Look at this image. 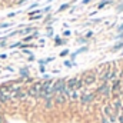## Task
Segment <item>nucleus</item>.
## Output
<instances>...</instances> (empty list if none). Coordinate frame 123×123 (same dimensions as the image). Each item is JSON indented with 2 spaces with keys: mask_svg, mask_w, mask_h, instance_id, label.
<instances>
[{
  "mask_svg": "<svg viewBox=\"0 0 123 123\" xmlns=\"http://www.w3.org/2000/svg\"><path fill=\"white\" fill-rule=\"evenodd\" d=\"M103 115H105V117L109 119V122L110 123H116L117 122V116H119V115L115 112V109H113L112 105H106V106L103 107Z\"/></svg>",
  "mask_w": 123,
  "mask_h": 123,
  "instance_id": "obj_1",
  "label": "nucleus"
},
{
  "mask_svg": "<svg viewBox=\"0 0 123 123\" xmlns=\"http://www.w3.org/2000/svg\"><path fill=\"white\" fill-rule=\"evenodd\" d=\"M64 87H66V79H57L52 85V92H53V94H59L63 92Z\"/></svg>",
  "mask_w": 123,
  "mask_h": 123,
  "instance_id": "obj_2",
  "label": "nucleus"
},
{
  "mask_svg": "<svg viewBox=\"0 0 123 123\" xmlns=\"http://www.w3.org/2000/svg\"><path fill=\"white\" fill-rule=\"evenodd\" d=\"M96 93H97L99 96H102V97H109V96L112 94L110 87H109V85H107V83H102V86H99V87H97Z\"/></svg>",
  "mask_w": 123,
  "mask_h": 123,
  "instance_id": "obj_3",
  "label": "nucleus"
},
{
  "mask_svg": "<svg viewBox=\"0 0 123 123\" xmlns=\"http://www.w3.org/2000/svg\"><path fill=\"white\" fill-rule=\"evenodd\" d=\"M69 97L64 96L63 93H59V94H55L53 96V102H55V106H66Z\"/></svg>",
  "mask_w": 123,
  "mask_h": 123,
  "instance_id": "obj_4",
  "label": "nucleus"
},
{
  "mask_svg": "<svg viewBox=\"0 0 123 123\" xmlns=\"http://www.w3.org/2000/svg\"><path fill=\"white\" fill-rule=\"evenodd\" d=\"M40 89H42V83H34L30 89L27 90V96H31V97H40Z\"/></svg>",
  "mask_w": 123,
  "mask_h": 123,
  "instance_id": "obj_5",
  "label": "nucleus"
},
{
  "mask_svg": "<svg viewBox=\"0 0 123 123\" xmlns=\"http://www.w3.org/2000/svg\"><path fill=\"white\" fill-rule=\"evenodd\" d=\"M93 99H94V93H86V92H82L80 94V103L82 105H89V103H92Z\"/></svg>",
  "mask_w": 123,
  "mask_h": 123,
  "instance_id": "obj_6",
  "label": "nucleus"
},
{
  "mask_svg": "<svg viewBox=\"0 0 123 123\" xmlns=\"http://www.w3.org/2000/svg\"><path fill=\"white\" fill-rule=\"evenodd\" d=\"M82 80H83V85H85V86H90V85H93V83L96 82V76H94L93 73H86V74L82 77Z\"/></svg>",
  "mask_w": 123,
  "mask_h": 123,
  "instance_id": "obj_7",
  "label": "nucleus"
},
{
  "mask_svg": "<svg viewBox=\"0 0 123 123\" xmlns=\"http://www.w3.org/2000/svg\"><path fill=\"white\" fill-rule=\"evenodd\" d=\"M79 80H80V77H70V79H67L66 86H67L70 90H77V83H79Z\"/></svg>",
  "mask_w": 123,
  "mask_h": 123,
  "instance_id": "obj_8",
  "label": "nucleus"
},
{
  "mask_svg": "<svg viewBox=\"0 0 123 123\" xmlns=\"http://www.w3.org/2000/svg\"><path fill=\"white\" fill-rule=\"evenodd\" d=\"M119 89H120V80L119 79H115V80H112V87H110V92L113 93V94H119Z\"/></svg>",
  "mask_w": 123,
  "mask_h": 123,
  "instance_id": "obj_9",
  "label": "nucleus"
},
{
  "mask_svg": "<svg viewBox=\"0 0 123 123\" xmlns=\"http://www.w3.org/2000/svg\"><path fill=\"white\" fill-rule=\"evenodd\" d=\"M112 106H113V109H115V112L119 115V112L122 110V107H123V105H122V100H119V99H116L113 103H112Z\"/></svg>",
  "mask_w": 123,
  "mask_h": 123,
  "instance_id": "obj_10",
  "label": "nucleus"
},
{
  "mask_svg": "<svg viewBox=\"0 0 123 123\" xmlns=\"http://www.w3.org/2000/svg\"><path fill=\"white\" fill-rule=\"evenodd\" d=\"M13 97H16V99H26L27 97V92L19 89V90H16V92L13 93Z\"/></svg>",
  "mask_w": 123,
  "mask_h": 123,
  "instance_id": "obj_11",
  "label": "nucleus"
},
{
  "mask_svg": "<svg viewBox=\"0 0 123 123\" xmlns=\"http://www.w3.org/2000/svg\"><path fill=\"white\" fill-rule=\"evenodd\" d=\"M43 106H44V109H46V110H50V109H53V107H55L53 97H52V99H44V103H43Z\"/></svg>",
  "mask_w": 123,
  "mask_h": 123,
  "instance_id": "obj_12",
  "label": "nucleus"
},
{
  "mask_svg": "<svg viewBox=\"0 0 123 123\" xmlns=\"http://www.w3.org/2000/svg\"><path fill=\"white\" fill-rule=\"evenodd\" d=\"M69 99H70L72 102L77 100V99H79V90H72V92H70V96H69Z\"/></svg>",
  "mask_w": 123,
  "mask_h": 123,
  "instance_id": "obj_13",
  "label": "nucleus"
},
{
  "mask_svg": "<svg viewBox=\"0 0 123 123\" xmlns=\"http://www.w3.org/2000/svg\"><path fill=\"white\" fill-rule=\"evenodd\" d=\"M120 49H123V42H120V43H116L115 46H113V52H116V50H120Z\"/></svg>",
  "mask_w": 123,
  "mask_h": 123,
  "instance_id": "obj_14",
  "label": "nucleus"
},
{
  "mask_svg": "<svg viewBox=\"0 0 123 123\" xmlns=\"http://www.w3.org/2000/svg\"><path fill=\"white\" fill-rule=\"evenodd\" d=\"M109 1H110V0H103V1H100V3H99V6H97V7H99V9H102V7H105Z\"/></svg>",
  "mask_w": 123,
  "mask_h": 123,
  "instance_id": "obj_15",
  "label": "nucleus"
},
{
  "mask_svg": "<svg viewBox=\"0 0 123 123\" xmlns=\"http://www.w3.org/2000/svg\"><path fill=\"white\" fill-rule=\"evenodd\" d=\"M20 74H22L23 77H26V76L29 74V70H27V69H22V70H20Z\"/></svg>",
  "mask_w": 123,
  "mask_h": 123,
  "instance_id": "obj_16",
  "label": "nucleus"
},
{
  "mask_svg": "<svg viewBox=\"0 0 123 123\" xmlns=\"http://www.w3.org/2000/svg\"><path fill=\"white\" fill-rule=\"evenodd\" d=\"M67 7H69V3H64V4H62L60 9H59V12H63V10H64V9H67Z\"/></svg>",
  "mask_w": 123,
  "mask_h": 123,
  "instance_id": "obj_17",
  "label": "nucleus"
},
{
  "mask_svg": "<svg viewBox=\"0 0 123 123\" xmlns=\"http://www.w3.org/2000/svg\"><path fill=\"white\" fill-rule=\"evenodd\" d=\"M55 43L59 46V44H63V40H60V37H56V40H55Z\"/></svg>",
  "mask_w": 123,
  "mask_h": 123,
  "instance_id": "obj_18",
  "label": "nucleus"
},
{
  "mask_svg": "<svg viewBox=\"0 0 123 123\" xmlns=\"http://www.w3.org/2000/svg\"><path fill=\"white\" fill-rule=\"evenodd\" d=\"M64 66H66V67H72V66H73V63H72V62H69V60H66V62H64Z\"/></svg>",
  "mask_w": 123,
  "mask_h": 123,
  "instance_id": "obj_19",
  "label": "nucleus"
},
{
  "mask_svg": "<svg viewBox=\"0 0 123 123\" xmlns=\"http://www.w3.org/2000/svg\"><path fill=\"white\" fill-rule=\"evenodd\" d=\"M102 123H110V122H109V119H107V117L102 116Z\"/></svg>",
  "mask_w": 123,
  "mask_h": 123,
  "instance_id": "obj_20",
  "label": "nucleus"
},
{
  "mask_svg": "<svg viewBox=\"0 0 123 123\" xmlns=\"http://www.w3.org/2000/svg\"><path fill=\"white\" fill-rule=\"evenodd\" d=\"M66 55H69V50H63L60 53V56H66Z\"/></svg>",
  "mask_w": 123,
  "mask_h": 123,
  "instance_id": "obj_21",
  "label": "nucleus"
},
{
  "mask_svg": "<svg viewBox=\"0 0 123 123\" xmlns=\"http://www.w3.org/2000/svg\"><path fill=\"white\" fill-rule=\"evenodd\" d=\"M77 43H86V39H77Z\"/></svg>",
  "mask_w": 123,
  "mask_h": 123,
  "instance_id": "obj_22",
  "label": "nucleus"
},
{
  "mask_svg": "<svg viewBox=\"0 0 123 123\" xmlns=\"http://www.w3.org/2000/svg\"><path fill=\"white\" fill-rule=\"evenodd\" d=\"M117 120H119V123H123V116L119 115V116H117Z\"/></svg>",
  "mask_w": 123,
  "mask_h": 123,
  "instance_id": "obj_23",
  "label": "nucleus"
},
{
  "mask_svg": "<svg viewBox=\"0 0 123 123\" xmlns=\"http://www.w3.org/2000/svg\"><path fill=\"white\" fill-rule=\"evenodd\" d=\"M0 123H4V116L0 113Z\"/></svg>",
  "mask_w": 123,
  "mask_h": 123,
  "instance_id": "obj_24",
  "label": "nucleus"
},
{
  "mask_svg": "<svg viewBox=\"0 0 123 123\" xmlns=\"http://www.w3.org/2000/svg\"><path fill=\"white\" fill-rule=\"evenodd\" d=\"M92 34H93L92 31H87V34H86V37H92Z\"/></svg>",
  "mask_w": 123,
  "mask_h": 123,
  "instance_id": "obj_25",
  "label": "nucleus"
},
{
  "mask_svg": "<svg viewBox=\"0 0 123 123\" xmlns=\"http://www.w3.org/2000/svg\"><path fill=\"white\" fill-rule=\"evenodd\" d=\"M63 34H64V36H70V31H69V30H66L64 33H63Z\"/></svg>",
  "mask_w": 123,
  "mask_h": 123,
  "instance_id": "obj_26",
  "label": "nucleus"
},
{
  "mask_svg": "<svg viewBox=\"0 0 123 123\" xmlns=\"http://www.w3.org/2000/svg\"><path fill=\"white\" fill-rule=\"evenodd\" d=\"M119 31H120V33H123V25H120V26H119Z\"/></svg>",
  "mask_w": 123,
  "mask_h": 123,
  "instance_id": "obj_27",
  "label": "nucleus"
},
{
  "mask_svg": "<svg viewBox=\"0 0 123 123\" xmlns=\"http://www.w3.org/2000/svg\"><path fill=\"white\" fill-rule=\"evenodd\" d=\"M89 1H90V0H83L82 3H83V4H86V3H89Z\"/></svg>",
  "mask_w": 123,
  "mask_h": 123,
  "instance_id": "obj_28",
  "label": "nucleus"
}]
</instances>
